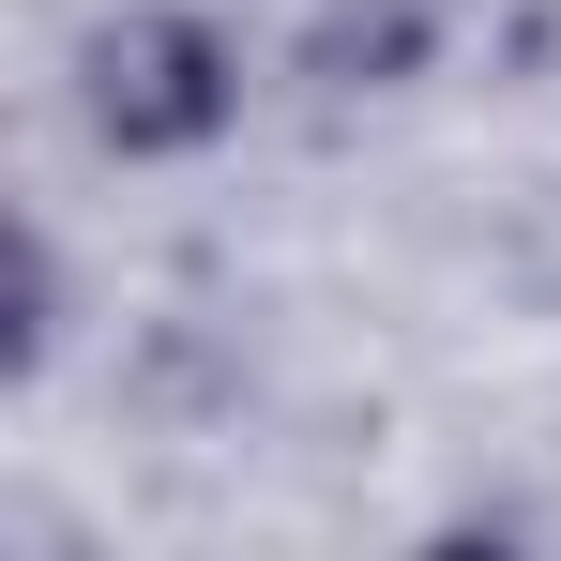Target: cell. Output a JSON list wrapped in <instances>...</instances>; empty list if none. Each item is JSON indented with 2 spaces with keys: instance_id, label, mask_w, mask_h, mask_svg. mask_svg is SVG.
I'll return each instance as SVG.
<instances>
[{
  "instance_id": "obj_1",
  "label": "cell",
  "mask_w": 561,
  "mask_h": 561,
  "mask_svg": "<svg viewBox=\"0 0 561 561\" xmlns=\"http://www.w3.org/2000/svg\"><path fill=\"white\" fill-rule=\"evenodd\" d=\"M92 122L122 152H197V137L228 122V46H213L197 15H122V31H92Z\"/></svg>"
}]
</instances>
